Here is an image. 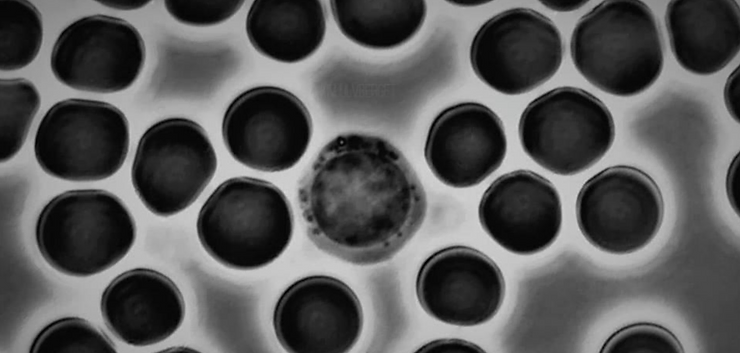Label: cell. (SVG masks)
Listing matches in <instances>:
<instances>
[{
  "label": "cell",
  "instance_id": "cell-16",
  "mask_svg": "<svg viewBox=\"0 0 740 353\" xmlns=\"http://www.w3.org/2000/svg\"><path fill=\"white\" fill-rule=\"evenodd\" d=\"M100 309L115 337L139 347L169 338L185 317L178 286L150 268H134L115 277L102 293Z\"/></svg>",
  "mask_w": 740,
  "mask_h": 353
},
{
  "label": "cell",
  "instance_id": "cell-28",
  "mask_svg": "<svg viewBox=\"0 0 740 353\" xmlns=\"http://www.w3.org/2000/svg\"><path fill=\"white\" fill-rule=\"evenodd\" d=\"M98 2L106 7L118 10H136L150 3L147 0H99Z\"/></svg>",
  "mask_w": 740,
  "mask_h": 353
},
{
  "label": "cell",
  "instance_id": "cell-7",
  "mask_svg": "<svg viewBox=\"0 0 740 353\" xmlns=\"http://www.w3.org/2000/svg\"><path fill=\"white\" fill-rule=\"evenodd\" d=\"M217 156L204 128L173 117L160 120L141 136L131 168V181L143 205L169 217L191 206L211 182Z\"/></svg>",
  "mask_w": 740,
  "mask_h": 353
},
{
  "label": "cell",
  "instance_id": "cell-19",
  "mask_svg": "<svg viewBox=\"0 0 740 353\" xmlns=\"http://www.w3.org/2000/svg\"><path fill=\"white\" fill-rule=\"evenodd\" d=\"M340 31L354 43L376 50L393 49L422 28L425 1H331Z\"/></svg>",
  "mask_w": 740,
  "mask_h": 353
},
{
  "label": "cell",
  "instance_id": "cell-18",
  "mask_svg": "<svg viewBox=\"0 0 740 353\" xmlns=\"http://www.w3.org/2000/svg\"><path fill=\"white\" fill-rule=\"evenodd\" d=\"M326 31V12L320 1H254L246 18L252 46L262 55L296 63L313 55Z\"/></svg>",
  "mask_w": 740,
  "mask_h": 353
},
{
  "label": "cell",
  "instance_id": "cell-23",
  "mask_svg": "<svg viewBox=\"0 0 740 353\" xmlns=\"http://www.w3.org/2000/svg\"><path fill=\"white\" fill-rule=\"evenodd\" d=\"M600 352H674L684 349L676 336L663 326L653 323H636L621 328L604 343Z\"/></svg>",
  "mask_w": 740,
  "mask_h": 353
},
{
  "label": "cell",
  "instance_id": "cell-9",
  "mask_svg": "<svg viewBox=\"0 0 740 353\" xmlns=\"http://www.w3.org/2000/svg\"><path fill=\"white\" fill-rule=\"evenodd\" d=\"M664 217L654 179L632 166L608 167L587 180L576 200L578 227L597 249L630 254L648 245Z\"/></svg>",
  "mask_w": 740,
  "mask_h": 353
},
{
  "label": "cell",
  "instance_id": "cell-8",
  "mask_svg": "<svg viewBox=\"0 0 740 353\" xmlns=\"http://www.w3.org/2000/svg\"><path fill=\"white\" fill-rule=\"evenodd\" d=\"M476 76L493 90L520 95L559 70L564 43L555 23L530 8H511L485 21L470 45Z\"/></svg>",
  "mask_w": 740,
  "mask_h": 353
},
{
  "label": "cell",
  "instance_id": "cell-12",
  "mask_svg": "<svg viewBox=\"0 0 740 353\" xmlns=\"http://www.w3.org/2000/svg\"><path fill=\"white\" fill-rule=\"evenodd\" d=\"M363 311L354 291L327 276L301 278L279 297L273 327L281 346L290 353H345L358 342Z\"/></svg>",
  "mask_w": 740,
  "mask_h": 353
},
{
  "label": "cell",
  "instance_id": "cell-10",
  "mask_svg": "<svg viewBox=\"0 0 740 353\" xmlns=\"http://www.w3.org/2000/svg\"><path fill=\"white\" fill-rule=\"evenodd\" d=\"M312 133V119L303 102L274 86L242 92L228 105L222 120V137L230 155L263 172L295 166L306 153Z\"/></svg>",
  "mask_w": 740,
  "mask_h": 353
},
{
  "label": "cell",
  "instance_id": "cell-1",
  "mask_svg": "<svg viewBox=\"0 0 740 353\" xmlns=\"http://www.w3.org/2000/svg\"><path fill=\"white\" fill-rule=\"evenodd\" d=\"M297 199L312 243L355 265L393 258L427 213L425 190L404 154L365 133L329 141L302 177Z\"/></svg>",
  "mask_w": 740,
  "mask_h": 353
},
{
  "label": "cell",
  "instance_id": "cell-13",
  "mask_svg": "<svg viewBox=\"0 0 740 353\" xmlns=\"http://www.w3.org/2000/svg\"><path fill=\"white\" fill-rule=\"evenodd\" d=\"M415 291L423 310L434 319L470 327L497 314L504 301L505 281L486 254L456 245L427 257L418 270Z\"/></svg>",
  "mask_w": 740,
  "mask_h": 353
},
{
  "label": "cell",
  "instance_id": "cell-3",
  "mask_svg": "<svg viewBox=\"0 0 740 353\" xmlns=\"http://www.w3.org/2000/svg\"><path fill=\"white\" fill-rule=\"evenodd\" d=\"M293 228L292 208L284 193L251 177L221 183L202 205L196 222L204 250L236 270L274 262L289 246Z\"/></svg>",
  "mask_w": 740,
  "mask_h": 353
},
{
  "label": "cell",
  "instance_id": "cell-14",
  "mask_svg": "<svg viewBox=\"0 0 740 353\" xmlns=\"http://www.w3.org/2000/svg\"><path fill=\"white\" fill-rule=\"evenodd\" d=\"M507 138L499 116L486 105L462 102L443 109L427 132L424 157L443 184H480L503 163Z\"/></svg>",
  "mask_w": 740,
  "mask_h": 353
},
{
  "label": "cell",
  "instance_id": "cell-26",
  "mask_svg": "<svg viewBox=\"0 0 740 353\" xmlns=\"http://www.w3.org/2000/svg\"><path fill=\"white\" fill-rule=\"evenodd\" d=\"M739 154L732 160L726 175V193L730 205L739 215Z\"/></svg>",
  "mask_w": 740,
  "mask_h": 353
},
{
  "label": "cell",
  "instance_id": "cell-22",
  "mask_svg": "<svg viewBox=\"0 0 740 353\" xmlns=\"http://www.w3.org/2000/svg\"><path fill=\"white\" fill-rule=\"evenodd\" d=\"M30 352H116V348L107 335L87 320L65 317L45 326L33 340Z\"/></svg>",
  "mask_w": 740,
  "mask_h": 353
},
{
  "label": "cell",
  "instance_id": "cell-30",
  "mask_svg": "<svg viewBox=\"0 0 740 353\" xmlns=\"http://www.w3.org/2000/svg\"><path fill=\"white\" fill-rule=\"evenodd\" d=\"M451 3H453L455 5H459V6H476V5H481V4L486 3V1H483V2H481V1H474V2L473 1H467V2H465V1H455V2H451Z\"/></svg>",
  "mask_w": 740,
  "mask_h": 353
},
{
  "label": "cell",
  "instance_id": "cell-17",
  "mask_svg": "<svg viewBox=\"0 0 740 353\" xmlns=\"http://www.w3.org/2000/svg\"><path fill=\"white\" fill-rule=\"evenodd\" d=\"M665 24L676 61L690 73L715 74L739 53L740 9L736 1H670Z\"/></svg>",
  "mask_w": 740,
  "mask_h": 353
},
{
  "label": "cell",
  "instance_id": "cell-5",
  "mask_svg": "<svg viewBox=\"0 0 740 353\" xmlns=\"http://www.w3.org/2000/svg\"><path fill=\"white\" fill-rule=\"evenodd\" d=\"M129 123L116 106L70 98L52 105L40 121L34 154L42 170L75 182L99 181L123 166L129 149Z\"/></svg>",
  "mask_w": 740,
  "mask_h": 353
},
{
  "label": "cell",
  "instance_id": "cell-4",
  "mask_svg": "<svg viewBox=\"0 0 740 353\" xmlns=\"http://www.w3.org/2000/svg\"><path fill=\"white\" fill-rule=\"evenodd\" d=\"M136 239L135 220L113 193L77 189L52 198L35 224L43 259L60 273L88 277L122 260Z\"/></svg>",
  "mask_w": 740,
  "mask_h": 353
},
{
  "label": "cell",
  "instance_id": "cell-20",
  "mask_svg": "<svg viewBox=\"0 0 740 353\" xmlns=\"http://www.w3.org/2000/svg\"><path fill=\"white\" fill-rule=\"evenodd\" d=\"M0 68L14 71L29 65L43 41L42 15L29 1H0Z\"/></svg>",
  "mask_w": 740,
  "mask_h": 353
},
{
  "label": "cell",
  "instance_id": "cell-27",
  "mask_svg": "<svg viewBox=\"0 0 740 353\" xmlns=\"http://www.w3.org/2000/svg\"><path fill=\"white\" fill-rule=\"evenodd\" d=\"M419 351H439V352H466V351H482V349L475 344H472L470 342L459 340V339H442V340H435L428 344H426L424 347L419 349Z\"/></svg>",
  "mask_w": 740,
  "mask_h": 353
},
{
  "label": "cell",
  "instance_id": "cell-24",
  "mask_svg": "<svg viewBox=\"0 0 740 353\" xmlns=\"http://www.w3.org/2000/svg\"><path fill=\"white\" fill-rule=\"evenodd\" d=\"M243 1H165L168 13L177 21L190 26L220 24L234 14Z\"/></svg>",
  "mask_w": 740,
  "mask_h": 353
},
{
  "label": "cell",
  "instance_id": "cell-11",
  "mask_svg": "<svg viewBox=\"0 0 740 353\" xmlns=\"http://www.w3.org/2000/svg\"><path fill=\"white\" fill-rule=\"evenodd\" d=\"M145 58L144 41L131 23L97 14L74 21L59 34L52 48L50 66L62 84L106 94L132 86Z\"/></svg>",
  "mask_w": 740,
  "mask_h": 353
},
{
  "label": "cell",
  "instance_id": "cell-2",
  "mask_svg": "<svg viewBox=\"0 0 740 353\" xmlns=\"http://www.w3.org/2000/svg\"><path fill=\"white\" fill-rule=\"evenodd\" d=\"M570 54L589 83L619 97L644 92L664 67L659 23L642 1H604L592 8L573 29Z\"/></svg>",
  "mask_w": 740,
  "mask_h": 353
},
{
  "label": "cell",
  "instance_id": "cell-29",
  "mask_svg": "<svg viewBox=\"0 0 740 353\" xmlns=\"http://www.w3.org/2000/svg\"><path fill=\"white\" fill-rule=\"evenodd\" d=\"M545 7L559 12H569L580 9L587 1L569 0V1H541Z\"/></svg>",
  "mask_w": 740,
  "mask_h": 353
},
{
  "label": "cell",
  "instance_id": "cell-6",
  "mask_svg": "<svg viewBox=\"0 0 740 353\" xmlns=\"http://www.w3.org/2000/svg\"><path fill=\"white\" fill-rule=\"evenodd\" d=\"M524 152L562 176L581 173L610 150L615 123L608 107L581 88H554L531 101L518 124Z\"/></svg>",
  "mask_w": 740,
  "mask_h": 353
},
{
  "label": "cell",
  "instance_id": "cell-25",
  "mask_svg": "<svg viewBox=\"0 0 740 353\" xmlns=\"http://www.w3.org/2000/svg\"><path fill=\"white\" fill-rule=\"evenodd\" d=\"M739 66L729 75L724 87L725 106L732 118L739 123L740 118V81Z\"/></svg>",
  "mask_w": 740,
  "mask_h": 353
},
{
  "label": "cell",
  "instance_id": "cell-15",
  "mask_svg": "<svg viewBox=\"0 0 740 353\" xmlns=\"http://www.w3.org/2000/svg\"><path fill=\"white\" fill-rule=\"evenodd\" d=\"M484 231L502 248L532 255L550 247L562 226V204L555 186L529 170L499 176L478 206Z\"/></svg>",
  "mask_w": 740,
  "mask_h": 353
},
{
  "label": "cell",
  "instance_id": "cell-21",
  "mask_svg": "<svg viewBox=\"0 0 740 353\" xmlns=\"http://www.w3.org/2000/svg\"><path fill=\"white\" fill-rule=\"evenodd\" d=\"M0 161L12 159L24 145L41 104L36 86L25 78L1 79Z\"/></svg>",
  "mask_w": 740,
  "mask_h": 353
}]
</instances>
